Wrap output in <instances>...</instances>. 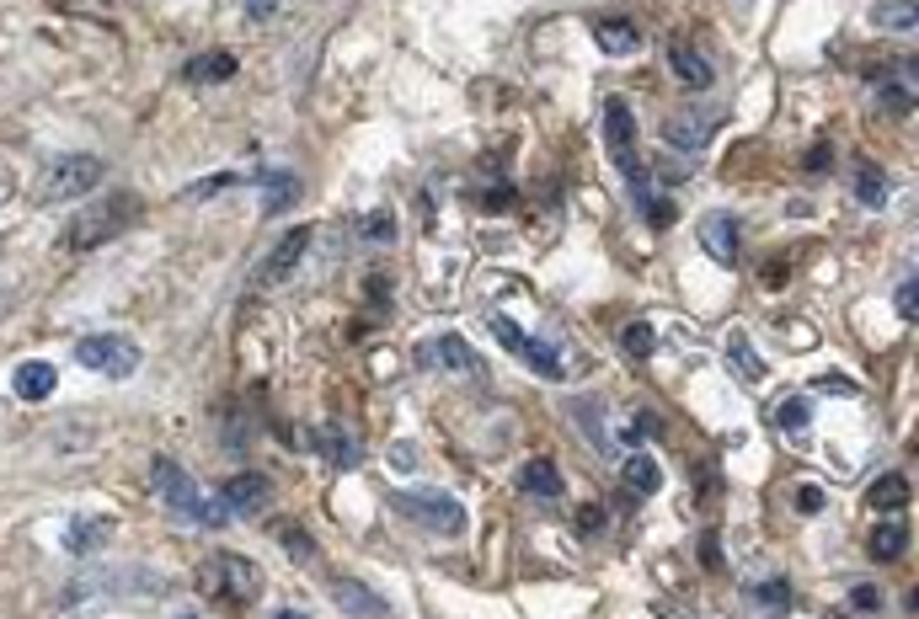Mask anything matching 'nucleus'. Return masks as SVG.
I'll list each match as a JSON object with an SVG mask.
<instances>
[{
    "label": "nucleus",
    "instance_id": "1",
    "mask_svg": "<svg viewBox=\"0 0 919 619\" xmlns=\"http://www.w3.org/2000/svg\"><path fill=\"white\" fill-rule=\"evenodd\" d=\"M198 587L209 593V598H219V604H251L257 593H262V572L251 566L247 555H236V550H219V555H209L204 561V572H198Z\"/></svg>",
    "mask_w": 919,
    "mask_h": 619
},
{
    "label": "nucleus",
    "instance_id": "2",
    "mask_svg": "<svg viewBox=\"0 0 919 619\" xmlns=\"http://www.w3.org/2000/svg\"><path fill=\"white\" fill-rule=\"evenodd\" d=\"M102 176V161L97 156H59L38 171V198L43 204H59V198H81L97 187Z\"/></svg>",
    "mask_w": 919,
    "mask_h": 619
},
{
    "label": "nucleus",
    "instance_id": "3",
    "mask_svg": "<svg viewBox=\"0 0 919 619\" xmlns=\"http://www.w3.org/2000/svg\"><path fill=\"white\" fill-rule=\"evenodd\" d=\"M604 139H610L615 165L626 171L631 187H636V198H642V193H647V171H642V161H636V124H631V107L621 102V96L604 102Z\"/></svg>",
    "mask_w": 919,
    "mask_h": 619
},
{
    "label": "nucleus",
    "instance_id": "4",
    "mask_svg": "<svg viewBox=\"0 0 919 619\" xmlns=\"http://www.w3.org/2000/svg\"><path fill=\"white\" fill-rule=\"evenodd\" d=\"M390 507L407 513V518H418L422 529H439V535H460L465 529V507L444 492H396Z\"/></svg>",
    "mask_w": 919,
    "mask_h": 619
},
{
    "label": "nucleus",
    "instance_id": "5",
    "mask_svg": "<svg viewBox=\"0 0 919 619\" xmlns=\"http://www.w3.org/2000/svg\"><path fill=\"white\" fill-rule=\"evenodd\" d=\"M76 364L107 374V379H128V374L139 369V347L124 342V336H107V331H102V336H81V342H76Z\"/></svg>",
    "mask_w": 919,
    "mask_h": 619
},
{
    "label": "nucleus",
    "instance_id": "6",
    "mask_svg": "<svg viewBox=\"0 0 919 619\" xmlns=\"http://www.w3.org/2000/svg\"><path fill=\"white\" fill-rule=\"evenodd\" d=\"M134 198H107L102 208H91V214H81L70 230H65V247L81 251V247H97V241H107V236H118L124 225L118 219H134Z\"/></svg>",
    "mask_w": 919,
    "mask_h": 619
},
{
    "label": "nucleus",
    "instance_id": "7",
    "mask_svg": "<svg viewBox=\"0 0 919 619\" xmlns=\"http://www.w3.org/2000/svg\"><path fill=\"white\" fill-rule=\"evenodd\" d=\"M492 336H498L508 353H519V358H524V364H530L535 374H545V379H556V374H561L556 347H545V342H535V336H524V331L513 326V321H502V316H498V321H492Z\"/></svg>",
    "mask_w": 919,
    "mask_h": 619
},
{
    "label": "nucleus",
    "instance_id": "8",
    "mask_svg": "<svg viewBox=\"0 0 919 619\" xmlns=\"http://www.w3.org/2000/svg\"><path fill=\"white\" fill-rule=\"evenodd\" d=\"M695 236H701V251H706L711 262H722V267L738 262V219H733V214L711 208L706 219L695 225Z\"/></svg>",
    "mask_w": 919,
    "mask_h": 619
},
{
    "label": "nucleus",
    "instance_id": "9",
    "mask_svg": "<svg viewBox=\"0 0 919 619\" xmlns=\"http://www.w3.org/2000/svg\"><path fill=\"white\" fill-rule=\"evenodd\" d=\"M156 492L167 496V502L177 507V513H182V518H204V496L193 492V481H188V470H182V465L156 459Z\"/></svg>",
    "mask_w": 919,
    "mask_h": 619
},
{
    "label": "nucleus",
    "instance_id": "10",
    "mask_svg": "<svg viewBox=\"0 0 919 619\" xmlns=\"http://www.w3.org/2000/svg\"><path fill=\"white\" fill-rule=\"evenodd\" d=\"M593 38H599V48H604V54L626 59V54H636L642 33H636V22H631V16H599V22H593Z\"/></svg>",
    "mask_w": 919,
    "mask_h": 619
},
{
    "label": "nucleus",
    "instance_id": "11",
    "mask_svg": "<svg viewBox=\"0 0 919 619\" xmlns=\"http://www.w3.org/2000/svg\"><path fill=\"white\" fill-rule=\"evenodd\" d=\"M54 385H59V374H54V364H43V358H33V364H22V369L11 374V390H16L22 401H43Z\"/></svg>",
    "mask_w": 919,
    "mask_h": 619
},
{
    "label": "nucleus",
    "instance_id": "12",
    "mask_svg": "<svg viewBox=\"0 0 919 619\" xmlns=\"http://www.w3.org/2000/svg\"><path fill=\"white\" fill-rule=\"evenodd\" d=\"M305 247H310V230L299 225V230H290V236L279 241V251L268 256V273H262V278H268V284H284V278L294 273V262H299V251H305Z\"/></svg>",
    "mask_w": 919,
    "mask_h": 619
},
{
    "label": "nucleus",
    "instance_id": "13",
    "mask_svg": "<svg viewBox=\"0 0 919 619\" xmlns=\"http://www.w3.org/2000/svg\"><path fill=\"white\" fill-rule=\"evenodd\" d=\"M332 598L348 609V615H359V619H385V604H379L364 582H332Z\"/></svg>",
    "mask_w": 919,
    "mask_h": 619
},
{
    "label": "nucleus",
    "instance_id": "14",
    "mask_svg": "<svg viewBox=\"0 0 919 619\" xmlns=\"http://www.w3.org/2000/svg\"><path fill=\"white\" fill-rule=\"evenodd\" d=\"M519 486L530 496H561V470H556V459H530L524 470H519Z\"/></svg>",
    "mask_w": 919,
    "mask_h": 619
},
{
    "label": "nucleus",
    "instance_id": "15",
    "mask_svg": "<svg viewBox=\"0 0 919 619\" xmlns=\"http://www.w3.org/2000/svg\"><path fill=\"white\" fill-rule=\"evenodd\" d=\"M669 65H673V76L690 85V91H706V85H711V65L695 54V48H684V43H673V48H669Z\"/></svg>",
    "mask_w": 919,
    "mask_h": 619
},
{
    "label": "nucleus",
    "instance_id": "16",
    "mask_svg": "<svg viewBox=\"0 0 919 619\" xmlns=\"http://www.w3.org/2000/svg\"><path fill=\"white\" fill-rule=\"evenodd\" d=\"M262 502H268V481H262V475H236V481H225V507H230V513H236V507H241V513H257Z\"/></svg>",
    "mask_w": 919,
    "mask_h": 619
},
{
    "label": "nucleus",
    "instance_id": "17",
    "mask_svg": "<svg viewBox=\"0 0 919 619\" xmlns=\"http://www.w3.org/2000/svg\"><path fill=\"white\" fill-rule=\"evenodd\" d=\"M866 502H872L877 513H898V507L909 502V481H904L898 470H887V475H877V481H872V492H866Z\"/></svg>",
    "mask_w": 919,
    "mask_h": 619
},
{
    "label": "nucleus",
    "instance_id": "18",
    "mask_svg": "<svg viewBox=\"0 0 919 619\" xmlns=\"http://www.w3.org/2000/svg\"><path fill=\"white\" fill-rule=\"evenodd\" d=\"M850 176H855L850 187H855V198H861V204H872V208L887 204V176H882V165L855 161V171H850Z\"/></svg>",
    "mask_w": 919,
    "mask_h": 619
},
{
    "label": "nucleus",
    "instance_id": "19",
    "mask_svg": "<svg viewBox=\"0 0 919 619\" xmlns=\"http://www.w3.org/2000/svg\"><path fill=\"white\" fill-rule=\"evenodd\" d=\"M626 486L636 496H653V492H658V486H663V470H658V459H642V455L631 459V465H626Z\"/></svg>",
    "mask_w": 919,
    "mask_h": 619
},
{
    "label": "nucleus",
    "instance_id": "20",
    "mask_svg": "<svg viewBox=\"0 0 919 619\" xmlns=\"http://www.w3.org/2000/svg\"><path fill=\"white\" fill-rule=\"evenodd\" d=\"M904 545H909V529H904V524H877V529H872V555H877V561H898Z\"/></svg>",
    "mask_w": 919,
    "mask_h": 619
},
{
    "label": "nucleus",
    "instance_id": "21",
    "mask_svg": "<svg viewBox=\"0 0 919 619\" xmlns=\"http://www.w3.org/2000/svg\"><path fill=\"white\" fill-rule=\"evenodd\" d=\"M422 364H450V369H470L476 358H470V347H465L460 336H439V347H433V353L422 347Z\"/></svg>",
    "mask_w": 919,
    "mask_h": 619
},
{
    "label": "nucleus",
    "instance_id": "22",
    "mask_svg": "<svg viewBox=\"0 0 919 619\" xmlns=\"http://www.w3.org/2000/svg\"><path fill=\"white\" fill-rule=\"evenodd\" d=\"M877 27H898V33H915V0H882L872 11Z\"/></svg>",
    "mask_w": 919,
    "mask_h": 619
},
{
    "label": "nucleus",
    "instance_id": "23",
    "mask_svg": "<svg viewBox=\"0 0 919 619\" xmlns=\"http://www.w3.org/2000/svg\"><path fill=\"white\" fill-rule=\"evenodd\" d=\"M663 134H669L673 150H701V145H706V124H701V118H669Z\"/></svg>",
    "mask_w": 919,
    "mask_h": 619
},
{
    "label": "nucleus",
    "instance_id": "24",
    "mask_svg": "<svg viewBox=\"0 0 919 619\" xmlns=\"http://www.w3.org/2000/svg\"><path fill=\"white\" fill-rule=\"evenodd\" d=\"M225 76H236V59H230V54H209V59H193V65H188V81H225Z\"/></svg>",
    "mask_w": 919,
    "mask_h": 619
},
{
    "label": "nucleus",
    "instance_id": "25",
    "mask_svg": "<svg viewBox=\"0 0 919 619\" xmlns=\"http://www.w3.org/2000/svg\"><path fill=\"white\" fill-rule=\"evenodd\" d=\"M727 353H733V364H738L744 379H759V374H764V364L753 358V347H749V336H744V331H733V336H727Z\"/></svg>",
    "mask_w": 919,
    "mask_h": 619
},
{
    "label": "nucleus",
    "instance_id": "26",
    "mask_svg": "<svg viewBox=\"0 0 919 619\" xmlns=\"http://www.w3.org/2000/svg\"><path fill=\"white\" fill-rule=\"evenodd\" d=\"M321 449H327L332 465H359V444H348V433H337V427L321 433Z\"/></svg>",
    "mask_w": 919,
    "mask_h": 619
},
{
    "label": "nucleus",
    "instance_id": "27",
    "mask_svg": "<svg viewBox=\"0 0 919 619\" xmlns=\"http://www.w3.org/2000/svg\"><path fill=\"white\" fill-rule=\"evenodd\" d=\"M621 342H626L631 358H647L653 347H658V336H653V326H642V321H631L626 331H621Z\"/></svg>",
    "mask_w": 919,
    "mask_h": 619
},
{
    "label": "nucleus",
    "instance_id": "28",
    "mask_svg": "<svg viewBox=\"0 0 919 619\" xmlns=\"http://www.w3.org/2000/svg\"><path fill=\"white\" fill-rule=\"evenodd\" d=\"M753 598L770 604V615H786V609H792V587H786V582H764V587H753Z\"/></svg>",
    "mask_w": 919,
    "mask_h": 619
},
{
    "label": "nucleus",
    "instance_id": "29",
    "mask_svg": "<svg viewBox=\"0 0 919 619\" xmlns=\"http://www.w3.org/2000/svg\"><path fill=\"white\" fill-rule=\"evenodd\" d=\"M268 182H273V193H268V208L279 214V208L290 204V193H294V176H284V171H279V176H268Z\"/></svg>",
    "mask_w": 919,
    "mask_h": 619
},
{
    "label": "nucleus",
    "instance_id": "30",
    "mask_svg": "<svg viewBox=\"0 0 919 619\" xmlns=\"http://www.w3.org/2000/svg\"><path fill=\"white\" fill-rule=\"evenodd\" d=\"M653 433H658V416H636V422L626 427V444H636V449H642Z\"/></svg>",
    "mask_w": 919,
    "mask_h": 619
},
{
    "label": "nucleus",
    "instance_id": "31",
    "mask_svg": "<svg viewBox=\"0 0 919 619\" xmlns=\"http://www.w3.org/2000/svg\"><path fill=\"white\" fill-rule=\"evenodd\" d=\"M915 299H919V284L904 278V284H898V316H904V321H915Z\"/></svg>",
    "mask_w": 919,
    "mask_h": 619
},
{
    "label": "nucleus",
    "instance_id": "32",
    "mask_svg": "<svg viewBox=\"0 0 919 619\" xmlns=\"http://www.w3.org/2000/svg\"><path fill=\"white\" fill-rule=\"evenodd\" d=\"M364 236H370V241H390V236H396V225H390V214H370V225H364Z\"/></svg>",
    "mask_w": 919,
    "mask_h": 619
},
{
    "label": "nucleus",
    "instance_id": "33",
    "mask_svg": "<svg viewBox=\"0 0 919 619\" xmlns=\"http://www.w3.org/2000/svg\"><path fill=\"white\" fill-rule=\"evenodd\" d=\"M850 604H855V609H861V615H877L882 593H877V587H855V593H850Z\"/></svg>",
    "mask_w": 919,
    "mask_h": 619
},
{
    "label": "nucleus",
    "instance_id": "34",
    "mask_svg": "<svg viewBox=\"0 0 919 619\" xmlns=\"http://www.w3.org/2000/svg\"><path fill=\"white\" fill-rule=\"evenodd\" d=\"M802 422H807V401L796 396V401H786V406H781V427H802Z\"/></svg>",
    "mask_w": 919,
    "mask_h": 619
},
{
    "label": "nucleus",
    "instance_id": "35",
    "mask_svg": "<svg viewBox=\"0 0 919 619\" xmlns=\"http://www.w3.org/2000/svg\"><path fill=\"white\" fill-rule=\"evenodd\" d=\"M284 550H290V555H305V561H316V545H310L305 535H294V529L284 535Z\"/></svg>",
    "mask_w": 919,
    "mask_h": 619
},
{
    "label": "nucleus",
    "instance_id": "36",
    "mask_svg": "<svg viewBox=\"0 0 919 619\" xmlns=\"http://www.w3.org/2000/svg\"><path fill=\"white\" fill-rule=\"evenodd\" d=\"M882 102L887 107H909V85H882Z\"/></svg>",
    "mask_w": 919,
    "mask_h": 619
},
{
    "label": "nucleus",
    "instance_id": "37",
    "mask_svg": "<svg viewBox=\"0 0 919 619\" xmlns=\"http://www.w3.org/2000/svg\"><path fill=\"white\" fill-rule=\"evenodd\" d=\"M796 507H802V513H818V507H824V492H818V486L796 492Z\"/></svg>",
    "mask_w": 919,
    "mask_h": 619
},
{
    "label": "nucleus",
    "instance_id": "38",
    "mask_svg": "<svg viewBox=\"0 0 919 619\" xmlns=\"http://www.w3.org/2000/svg\"><path fill=\"white\" fill-rule=\"evenodd\" d=\"M829 161H835V156H829V145H818V150L807 156V165H818V171H829Z\"/></svg>",
    "mask_w": 919,
    "mask_h": 619
},
{
    "label": "nucleus",
    "instance_id": "39",
    "mask_svg": "<svg viewBox=\"0 0 919 619\" xmlns=\"http://www.w3.org/2000/svg\"><path fill=\"white\" fill-rule=\"evenodd\" d=\"M247 11H251V16H268V11H273V0H247Z\"/></svg>",
    "mask_w": 919,
    "mask_h": 619
},
{
    "label": "nucleus",
    "instance_id": "40",
    "mask_svg": "<svg viewBox=\"0 0 919 619\" xmlns=\"http://www.w3.org/2000/svg\"><path fill=\"white\" fill-rule=\"evenodd\" d=\"M279 619H305V615H294V609H284V615H279Z\"/></svg>",
    "mask_w": 919,
    "mask_h": 619
},
{
    "label": "nucleus",
    "instance_id": "41",
    "mask_svg": "<svg viewBox=\"0 0 919 619\" xmlns=\"http://www.w3.org/2000/svg\"><path fill=\"white\" fill-rule=\"evenodd\" d=\"M182 619H198V615H182Z\"/></svg>",
    "mask_w": 919,
    "mask_h": 619
}]
</instances>
